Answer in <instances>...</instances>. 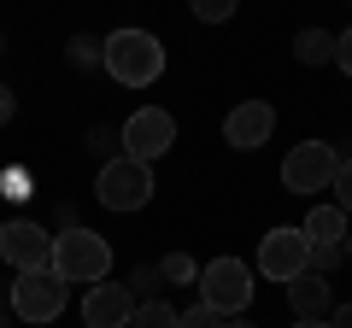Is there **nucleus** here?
Segmentation results:
<instances>
[{"mask_svg":"<svg viewBox=\"0 0 352 328\" xmlns=\"http://www.w3.org/2000/svg\"><path fill=\"white\" fill-rule=\"evenodd\" d=\"M100 71L118 89H153L164 76V41L147 36V30H112L100 47Z\"/></svg>","mask_w":352,"mask_h":328,"instance_id":"nucleus-1","label":"nucleus"},{"mask_svg":"<svg viewBox=\"0 0 352 328\" xmlns=\"http://www.w3.org/2000/svg\"><path fill=\"white\" fill-rule=\"evenodd\" d=\"M106 270H112V246H106V235H94V229L71 223L59 240H53V276L71 288V281H106Z\"/></svg>","mask_w":352,"mask_h":328,"instance_id":"nucleus-2","label":"nucleus"},{"mask_svg":"<svg viewBox=\"0 0 352 328\" xmlns=\"http://www.w3.org/2000/svg\"><path fill=\"white\" fill-rule=\"evenodd\" d=\"M153 164H135L118 152L112 164H100V176H94V200L106 205V211H141V205H153Z\"/></svg>","mask_w":352,"mask_h":328,"instance_id":"nucleus-3","label":"nucleus"},{"mask_svg":"<svg viewBox=\"0 0 352 328\" xmlns=\"http://www.w3.org/2000/svg\"><path fill=\"white\" fill-rule=\"evenodd\" d=\"M118 147H124V159H135V164L164 159V152L176 147V117L164 112V106H141V112L124 117V129H118Z\"/></svg>","mask_w":352,"mask_h":328,"instance_id":"nucleus-4","label":"nucleus"},{"mask_svg":"<svg viewBox=\"0 0 352 328\" xmlns=\"http://www.w3.org/2000/svg\"><path fill=\"white\" fill-rule=\"evenodd\" d=\"M194 288H200V305H212L217 316H241L252 305V270L241 258H212Z\"/></svg>","mask_w":352,"mask_h":328,"instance_id":"nucleus-5","label":"nucleus"},{"mask_svg":"<svg viewBox=\"0 0 352 328\" xmlns=\"http://www.w3.org/2000/svg\"><path fill=\"white\" fill-rule=\"evenodd\" d=\"M340 170V152L329 141H300V147L282 159V188L288 194H323Z\"/></svg>","mask_w":352,"mask_h":328,"instance_id":"nucleus-6","label":"nucleus"},{"mask_svg":"<svg viewBox=\"0 0 352 328\" xmlns=\"http://www.w3.org/2000/svg\"><path fill=\"white\" fill-rule=\"evenodd\" d=\"M0 258H6L18 276L53 270V235L41 223H30V217H6V223H0Z\"/></svg>","mask_w":352,"mask_h":328,"instance_id":"nucleus-7","label":"nucleus"},{"mask_svg":"<svg viewBox=\"0 0 352 328\" xmlns=\"http://www.w3.org/2000/svg\"><path fill=\"white\" fill-rule=\"evenodd\" d=\"M65 293H71V288H65L53 270H30V276L12 281V316H18V323H59Z\"/></svg>","mask_w":352,"mask_h":328,"instance_id":"nucleus-8","label":"nucleus"},{"mask_svg":"<svg viewBox=\"0 0 352 328\" xmlns=\"http://www.w3.org/2000/svg\"><path fill=\"white\" fill-rule=\"evenodd\" d=\"M305 264H311V240H305V229H270V235L258 240V276L294 281Z\"/></svg>","mask_w":352,"mask_h":328,"instance_id":"nucleus-9","label":"nucleus"},{"mask_svg":"<svg viewBox=\"0 0 352 328\" xmlns=\"http://www.w3.org/2000/svg\"><path fill=\"white\" fill-rule=\"evenodd\" d=\"M270 129H276V112H270L264 100H241L235 112L223 117V141H229L235 152H252V147H264V141H270Z\"/></svg>","mask_w":352,"mask_h":328,"instance_id":"nucleus-10","label":"nucleus"},{"mask_svg":"<svg viewBox=\"0 0 352 328\" xmlns=\"http://www.w3.org/2000/svg\"><path fill=\"white\" fill-rule=\"evenodd\" d=\"M129 311H135V299H129L124 281H94V288L82 293V323L88 328H124Z\"/></svg>","mask_w":352,"mask_h":328,"instance_id":"nucleus-11","label":"nucleus"},{"mask_svg":"<svg viewBox=\"0 0 352 328\" xmlns=\"http://www.w3.org/2000/svg\"><path fill=\"white\" fill-rule=\"evenodd\" d=\"M282 288H288L294 316H323L329 305H335V288H329V276H317V270H300V276L282 281Z\"/></svg>","mask_w":352,"mask_h":328,"instance_id":"nucleus-12","label":"nucleus"},{"mask_svg":"<svg viewBox=\"0 0 352 328\" xmlns=\"http://www.w3.org/2000/svg\"><path fill=\"white\" fill-rule=\"evenodd\" d=\"M300 229H305V240H340L346 235V211L340 205H311Z\"/></svg>","mask_w":352,"mask_h":328,"instance_id":"nucleus-13","label":"nucleus"},{"mask_svg":"<svg viewBox=\"0 0 352 328\" xmlns=\"http://www.w3.org/2000/svg\"><path fill=\"white\" fill-rule=\"evenodd\" d=\"M294 59L300 65H329L335 59V36H329V30H300V36H294Z\"/></svg>","mask_w":352,"mask_h":328,"instance_id":"nucleus-14","label":"nucleus"},{"mask_svg":"<svg viewBox=\"0 0 352 328\" xmlns=\"http://www.w3.org/2000/svg\"><path fill=\"white\" fill-rule=\"evenodd\" d=\"M124 328H176V311H170L164 299H141L135 311H129Z\"/></svg>","mask_w":352,"mask_h":328,"instance_id":"nucleus-15","label":"nucleus"},{"mask_svg":"<svg viewBox=\"0 0 352 328\" xmlns=\"http://www.w3.org/2000/svg\"><path fill=\"white\" fill-rule=\"evenodd\" d=\"M124 288H129V299H159V288H164V276H159V264H135V270H129V281H124Z\"/></svg>","mask_w":352,"mask_h":328,"instance_id":"nucleus-16","label":"nucleus"},{"mask_svg":"<svg viewBox=\"0 0 352 328\" xmlns=\"http://www.w3.org/2000/svg\"><path fill=\"white\" fill-rule=\"evenodd\" d=\"M159 276L170 281V288H182V281H200V264H194L188 253H164L159 258Z\"/></svg>","mask_w":352,"mask_h":328,"instance_id":"nucleus-17","label":"nucleus"},{"mask_svg":"<svg viewBox=\"0 0 352 328\" xmlns=\"http://www.w3.org/2000/svg\"><path fill=\"white\" fill-rule=\"evenodd\" d=\"M340 264H346V246H340V240H311V264L305 270L329 276V270H340Z\"/></svg>","mask_w":352,"mask_h":328,"instance_id":"nucleus-18","label":"nucleus"},{"mask_svg":"<svg viewBox=\"0 0 352 328\" xmlns=\"http://www.w3.org/2000/svg\"><path fill=\"white\" fill-rule=\"evenodd\" d=\"M100 47H106L100 36H71V65H76V71H88V65H100Z\"/></svg>","mask_w":352,"mask_h":328,"instance_id":"nucleus-19","label":"nucleus"},{"mask_svg":"<svg viewBox=\"0 0 352 328\" xmlns=\"http://www.w3.org/2000/svg\"><path fill=\"white\" fill-rule=\"evenodd\" d=\"M188 6H194V18H200V24H223V18H235L241 0H188Z\"/></svg>","mask_w":352,"mask_h":328,"instance_id":"nucleus-20","label":"nucleus"},{"mask_svg":"<svg viewBox=\"0 0 352 328\" xmlns=\"http://www.w3.org/2000/svg\"><path fill=\"white\" fill-rule=\"evenodd\" d=\"M88 152H94L100 164H112L118 152H124V147H118V129H88Z\"/></svg>","mask_w":352,"mask_h":328,"instance_id":"nucleus-21","label":"nucleus"},{"mask_svg":"<svg viewBox=\"0 0 352 328\" xmlns=\"http://www.w3.org/2000/svg\"><path fill=\"white\" fill-rule=\"evenodd\" d=\"M176 328H223V316L212 305H188V311H176Z\"/></svg>","mask_w":352,"mask_h":328,"instance_id":"nucleus-22","label":"nucleus"},{"mask_svg":"<svg viewBox=\"0 0 352 328\" xmlns=\"http://www.w3.org/2000/svg\"><path fill=\"white\" fill-rule=\"evenodd\" d=\"M329 188H335V205L352 217V159H340V170H335V182H329Z\"/></svg>","mask_w":352,"mask_h":328,"instance_id":"nucleus-23","label":"nucleus"},{"mask_svg":"<svg viewBox=\"0 0 352 328\" xmlns=\"http://www.w3.org/2000/svg\"><path fill=\"white\" fill-rule=\"evenodd\" d=\"M0 194H6V200H30V170H6V176H0Z\"/></svg>","mask_w":352,"mask_h":328,"instance_id":"nucleus-24","label":"nucleus"},{"mask_svg":"<svg viewBox=\"0 0 352 328\" xmlns=\"http://www.w3.org/2000/svg\"><path fill=\"white\" fill-rule=\"evenodd\" d=\"M335 65L352 76V30H340V36H335Z\"/></svg>","mask_w":352,"mask_h":328,"instance_id":"nucleus-25","label":"nucleus"},{"mask_svg":"<svg viewBox=\"0 0 352 328\" xmlns=\"http://www.w3.org/2000/svg\"><path fill=\"white\" fill-rule=\"evenodd\" d=\"M12 112H18V94H12V89H6V82H0V129L12 124Z\"/></svg>","mask_w":352,"mask_h":328,"instance_id":"nucleus-26","label":"nucleus"},{"mask_svg":"<svg viewBox=\"0 0 352 328\" xmlns=\"http://www.w3.org/2000/svg\"><path fill=\"white\" fill-rule=\"evenodd\" d=\"M329 328H352V305H340V311H335V323H329Z\"/></svg>","mask_w":352,"mask_h":328,"instance_id":"nucleus-27","label":"nucleus"},{"mask_svg":"<svg viewBox=\"0 0 352 328\" xmlns=\"http://www.w3.org/2000/svg\"><path fill=\"white\" fill-rule=\"evenodd\" d=\"M294 328H329L323 316H294Z\"/></svg>","mask_w":352,"mask_h":328,"instance_id":"nucleus-28","label":"nucleus"},{"mask_svg":"<svg viewBox=\"0 0 352 328\" xmlns=\"http://www.w3.org/2000/svg\"><path fill=\"white\" fill-rule=\"evenodd\" d=\"M223 328H252V323H247V316H223Z\"/></svg>","mask_w":352,"mask_h":328,"instance_id":"nucleus-29","label":"nucleus"},{"mask_svg":"<svg viewBox=\"0 0 352 328\" xmlns=\"http://www.w3.org/2000/svg\"><path fill=\"white\" fill-rule=\"evenodd\" d=\"M0 328H12V311H6V305H0Z\"/></svg>","mask_w":352,"mask_h":328,"instance_id":"nucleus-30","label":"nucleus"},{"mask_svg":"<svg viewBox=\"0 0 352 328\" xmlns=\"http://www.w3.org/2000/svg\"><path fill=\"white\" fill-rule=\"evenodd\" d=\"M0 47H6V36H0Z\"/></svg>","mask_w":352,"mask_h":328,"instance_id":"nucleus-31","label":"nucleus"},{"mask_svg":"<svg viewBox=\"0 0 352 328\" xmlns=\"http://www.w3.org/2000/svg\"><path fill=\"white\" fill-rule=\"evenodd\" d=\"M346 264H352V253H346Z\"/></svg>","mask_w":352,"mask_h":328,"instance_id":"nucleus-32","label":"nucleus"}]
</instances>
